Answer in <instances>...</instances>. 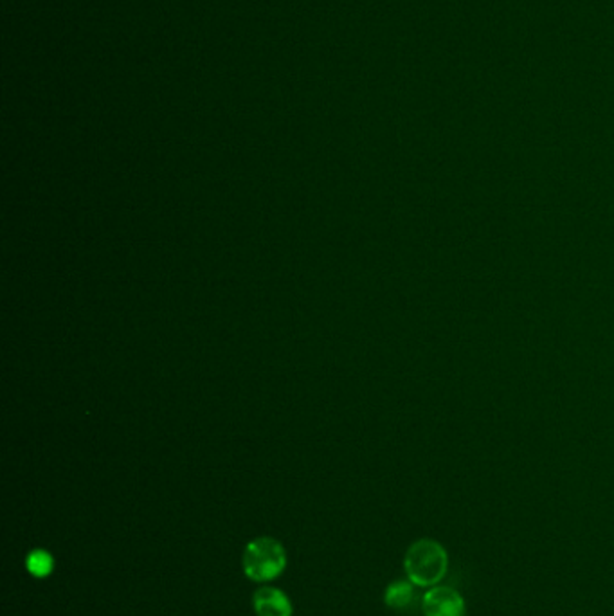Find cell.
<instances>
[{
	"label": "cell",
	"mask_w": 614,
	"mask_h": 616,
	"mask_svg": "<svg viewBox=\"0 0 614 616\" xmlns=\"http://www.w3.org/2000/svg\"><path fill=\"white\" fill-rule=\"evenodd\" d=\"M414 599H416L414 584L405 580H397L389 584L388 590H386V594H384V602L391 609L409 608L411 603L414 602Z\"/></svg>",
	"instance_id": "obj_5"
},
{
	"label": "cell",
	"mask_w": 614,
	"mask_h": 616,
	"mask_svg": "<svg viewBox=\"0 0 614 616\" xmlns=\"http://www.w3.org/2000/svg\"><path fill=\"white\" fill-rule=\"evenodd\" d=\"M404 568L414 586H434L447 571V553L440 543L422 539L409 546L405 553Z\"/></svg>",
	"instance_id": "obj_2"
},
{
	"label": "cell",
	"mask_w": 614,
	"mask_h": 616,
	"mask_svg": "<svg viewBox=\"0 0 614 616\" xmlns=\"http://www.w3.org/2000/svg\"><path fill=\"white\" fill-rule=\"evenodd\" d=\"M253 608L258 616H292V602L276 587L265 586L254 591Z\"/></svg>",
	"instance_id": "obj_4"
},
{
	"label": "cell",
	"mask_w": 614,
	"mask_h": 616,
	"mask_svg": "<svg viewBox=\"0 0 614 616\" xmlns=\"http://www.w3.org/2000/svg\"><path fill=\"white\" fill-rule=\"evenodd\" d=\"M422 611L425 616H465V600L457 591L445 586H434L422 596Z\"/></svg>",
	"instance_id": "obj_3"
},
{
	"label": "cell",
	"mask_w": 614,
	"mask_h": 616,
	"mask_svg": "<svg viewBox=\"0 0 614 616\" xmlns=\"http://www.w3.org/2000/svg\"><path fill=\"white\" fill-rule=\"evenodd\" d=\"M242 568L245 577L254 582L274 580L287 568V551L274 537L253 539L245 546Z\"/></svg>",
	"instance_id": "obj_1"
},
{
	"label": "cell",
	"mask_w": 614,
	"mask_h": 616,
	"mask_svg": "<svg viewBox=\"0 0 614 616\" xmlns=\"http://www.w3.org/2000/svg\"><path fill=\"white\" fill-rule=\"evenodd\" d=\"M26 566L33 577H49V573L53 571V557L45 550H35L27 555Z\"/></svg>",
	"instance_id": "obj_6"
}]
</instances>
